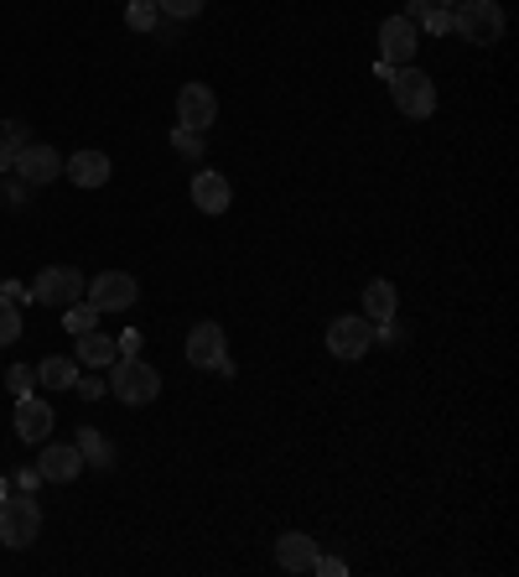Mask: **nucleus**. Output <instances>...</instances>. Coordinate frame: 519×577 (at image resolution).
<instances>
[{"mask_svg": "<svg viewBox=\"0 0 519 577\" xmlns=\"http://www.w3.org/2000/svg\"><path fill=\"white\" fill-rule=\"evenodd\" d=\"M99 308L94 302H89V297H78V302H68V308H63V328H68V334H89V328H99Z\"/></svg>", "mask_w": 519, "mask_h": 577, "instance_id": "obj_21", "label": "nucleus"}, {"mask_svg": "<svg viewBox=\"0 0 519 577\" xmlns=\"http://www.w3.org/2000/svg\"><path fill=\"white\" fill-rule=\"evenodd\" d=\"M203 5H208V0H156V11L172 16V22H192V16H203Z\"/></svg>", "mask_w": 519, "mask_h": 577, "instance_id": "obj_26", "label": "nucleus"}, {"mask_svg": "<svg viewBox=\"0 0 519 577\" xmlns=\"http://www.w3.org/2000/svg\"><path fill=\"white\" fill-rule=\"evenodd\" d=\"M224 354H229V334H224L213 317H203V323L188 334V364L192 369H213Z\"/></svg>", "mask_w": 519, "mask_h": 577, "instance_id": "obj_11", "label": "nucleus"}, {"mask_svg": "<svg viewBox=\"0 0 519 577\" xmlns=\"http://www.w3.org/2000/svg\"><path fill=\"white\" fill-rule=\"evenodd\" d=\"M37 536H42V505H37V494L5 489V500H0V547L22 552Z\"/></svg>", "mask_w": 519, "mask_h": 577, "instance_id": "obj_1", "label": "nucleus"}, {"mask_svg": "<svg viewBox=\"0 0 519 577\" xmlns=\"http://www.w3.org/2000/svg\"><path fill=\"white\" fill-rule=\"evenodd\" d=\"M390 99H395V110H401L405 121H431V115H436V84H431V73L416 68V63H405V68L390 73Z\"/></svg>", "mask_w": 519, "mask_h": 577, "instance_id": "obj_2", "label": "nucleus"}, {"mask_svg": "<svg viewBox=\"0 0 519 577\" xmlns=\"http://www.w3.org/2000/svg\"><path fill=\"white\" fill-rule=\"evenodd\" d=\"M395 308H401V291L390 287L384 276L364 287V317H369V323H384V317H395Z\"/></svg>", "mask_w": 519, "mask_h": 577, "instance_id": "obj_19", "label": "nucleus"}, {"mask_svg": "<svg viewBox=\"0 0 519 577\" xmlns=\"http://www.w3.org/2000/svg\"><path fill=\"white\" fill-rule=\"evenodd\" d=\"M31 141L26 136V125L22 121H5V130H0V172H11V162H16V151Z\"/></svg>", "mask_w": 519, "mask_h": 577, "instance_id": "obj_22", "label": "nucleus"}, {"mask_svg": "<svg viewBox=\"0 0 519 577\" xmlns=\"http://www.w3.org/2000/svg\"><path fill=\"white\" fill-rule=\"evenodd\" d=\"M312 573H322V577H349V562H343V556H322V552H317Z\"/></svg>", "mask_w": 519, "mask_h": 577, "instance_id": "obj_29", "label": "nucleus"}, {"mask_svg": "<svg viewBox=\"0 0 519 577\" xmlns=\"http://www.w3.org/2000/svg\"><path fill=\"white\" fill-rule=\"evenodd\" d=\"M84 276H78V265H48V271H37V281H31V302H42V308H68L84 297Z\"/></svg>", "mask_w": 519, "mask_h": 577, "instance_id": "obj_5", "label": "nucleus"}, {"mask_svg": "<svg viewBox=\"0 0 519 577\" xmlns=\"http://www.w3.org/2000/svg\"><path fill=\"white\" fill-rule=\"evenodd\" d=\"M276 562H281L286 573H312V562H317V541L302 536V530H286L281 541H276Z\"/></svg>", "mask_w": 519, "mask_h": 577, "instance_id": "obj_17", "label": "nucleus"}, {"mask_svg": "<svg viewBox=\"0 0 519 577\" xmlns=\"http://www.w3.org/2000/svg\"><path fill=\"white\" fill-rule=\"evenodd\" d=\"M5 489H11V479H5V474H0V500H5Z\"/></svg>", "mask_w": 519, "mask_h": 577, "instance_id": "obj_36", "label": "nucleus"}, {"mask_svg": "<svg viewBox=\"0 0 519 577\" xmlns=\"http://www.w3.org/2000/svg\"><path fill=\"white\" fill-rule=\"evenodd\" d=\"M5 203H11V209H22V203H26V183H22V177H16V183H5Z\"/></svg>", "mask_w": 519, "mask_h": 577, "instance_id": "obj_34", "label": "nucleus"}, {"mask_svg": "<svg viewBox=\"0 0 519 577\" xmlns=\"http://www.w3.org/2000/svg\"><path fill=\"white\" fill-rule=\"evenodd\" d=\"M192 203H198V214H208V218L229 214V203H235L229 177H224V172H213V167H203L198 177H192Z\"/></svg>", "mask_w": 519, "mask_h": 577, "instance_id": "obj_13", "label": "nucleus"}, {"mask_svg": "<svg viewBox=\"0 0 519 577\" xmlns=\"http://www.w3.org/2000/svg\"><path fill=\"white\" fill-rule=\"evenodd\" d=\"M0 297L16 302V308H26V302H31V287H22V281H0Z\"/></svg>", "mask_w": 519, "mask_h": 577, "instance_id": "obj_33", "label": "nucleus"}, {"mask_svg": "<svg viewBox=\"0 0 519 577\" xmlns=\"http://www.w3.org/2000/svg\"><path fill=\"white\" fill-rule=\"evenodd\" d=\"M115 349H119V360H136V354L145 349V334L141 328H125V334L115 338Z\"/></svg>", "mask_w": 519, "mask_h": 577, "instance_id": "obj_28", "label": "nucleus"}, {"mask_svg": "<svg viewBox=\"0 0 519 577\" xmlns=\"http://www.w3.org/2000/svg\"><path fill=\"white\" fill-rule=\"evenodd\" d=\"M37 474H42V484H73L84 474V453H78L73 442H42Z\"/></svg>", "mask_w": 519, "mask_h": 577, "instance_id": "obj_12", "label": "nucleus"}, {"mask_svg": "<svg viewBox=\"0 0 519 577\" xmlns=\"http://www.w3.org/2000/svg\"><path fill=\"white\" fill-rule=\"evenodd\" d=\"M416 48H421V26L410 22L405 11L379 22V58H384V63L405 68V63H416Z\"/></svg>", "mask_w": 519, "mask_h": 577, "instance_id": "obj_6", "label": "nucleus"}, {"mask_svg": "<svg viewBox=\"0 0 519 577\" xmlns=\"http://www.w3.org/2000/svg\"><path fill=\"white\" fill-rule=\"evenodd\" d=\"M218 121V95H213L208 84H182V95H177V125L182 130H208Z\"/></svg>", "mask_w": 519, "mask_h": 577, "instance_id": "obj_10", "label": "nucleus"}, {"mask_svg": "<svg viewBox=\"0 0 519 577\" xmlns=\"http://www.w3.org/2000/svg\"><path fill=\"white\" fill-rule=\"evenodd\" d=\"M5 385H11V396L22 401V396H31V385H37V369H31V364H11V369H5Z\"/></svg>", "mask_w": 519, "mask_h": 577, "instance_id": "obj_27", "label": "nucleus"}, {"mask_svg": "<svg viewBox=\"0 0 519 577\" xmlns=\"http://www.w3.org/2000/svg\"><path fill=\"white\" fill-rule=\"evenodd\" d=\"M436 5H452V0H436Z\"/></svg>", "mask_w": 519, "mask_h": 577, "instance_id": "obj_37", "label": "nucleus"}, {"mask_svg": "<svg viewBox=\"0 0 519 577\" xmlns=\"http://www.w3.org/2000/svg\"><path fill=\"white\" fill-rule=\"evenodd\" d=\"M375 338H379V343H390V349H395V343H405V328L395 323V317H384V323H375Z\"/></svg>", "mask_w": 519, "mask_h": 577, "instance_id": "obj_30", "label": "nucleus"}, {"mask_svg": "<svg viewBox=\"0 0 519 577\" xmlns=\"http://www.w3.org/2000/svg\"><path fill=\"white\" fill-rule=\"evenodd\" d=\"M110 390H115V401H125V406H145V401H156L162 396V375L151 369V364L136 354V360H115L110 364Z\"/></svg>", "mask_w": 519, "mask_h": 577, "instance_id": "obj_4", "label": "nucleus"}, {"mask_svg": "<svg viewBox=\"0 0 519 577\" xmlns=\"http://www.w3.org/2000/svg\"><path fill=\"white\" fill-rule=\"evenodd\" d=\"M73 390H78L84 401H99V396H104L110 385H104V380H94V375H78V380H73Z\"/></svg>", "mask_w": 519, "mask_h": 577, "instance_id": "obj_31", "label": "nucleus"}, {"mask_svg": "<svg viewBox=\"0 0 519 577\" xmlns=\"http://www.w3.org/2000/svg\"><path fill=\"white\" fill-rule=\"evenodd\" d=\"M452 32L472 48H494V42H504V5L498 0H463L452 11Z\"/></svg>", "mask_w": 519, "mask_h": 577, "instance_id": "obj_3", "label": "nucleus"}, {"mask_svg": "<svg viewBox=\"0 0 519 577\" xmlns=\"http://www.w3.org/2000/svg\"><path fill=\"white\" fill-rule=\"evenodd\" d=\"M125 22H130V32H156V22H162V11H156V0H130Z\"/></svg>", "mask_w": 519, "mask_h": 577, "instance_id": "obj_24", "label": "nucleus"}, {"mask_svg": "<svg viewBox=\"0 0 519 577\" xmlns=\"http://www.w3.org/2000/svg\"><path fill=\"white\" fill-rule=\"evenodd\" d=\"M110 172L115 167L104 151H73V162H63V177H73V188H104Z\"/></svg>", "mask_w": 519, "mask_h": 577, "instance_id": "obj_15", "label": "nucleus"}, {"mask_svg": "<svg viewBox=\"0 0 519 577\" xmlns=\"http://www.w3.org/2000/svg\"><path fill=\"white\" fill-rule=\"evenodd\" d=\"M84 297L94 302L99 313H125V308H136L141 287H136V276H130V271H99L94 281L84 287Z\"/></svg>", "mask_w": 519, "mask_h": 577, "instance_id": "obj_8", "label": "nucleus"}, {"mask_svg": "<svg viewBox=\"0 0 519 577\" xmlns=\"http://www.w3.org/2000/svg\"><path fill=\"white\" fill-rule=\"evenodd\" d=\"M375 343V323L364 313H349V317H332L328 323V354L332 360H364Z\"/></svg>", "mask_w": 519, "mask_h": 577, "instance_id": "obj_7", "label": "nucleus"}, {"mask_svg": "<svg viewBox=\"0 0 519 577\" xmlns=\"http://www.w3.org/2000/svg\"><path fill=\"white\" fill-rule=\"evenodd\" d=\"M73 360L84 364V369H110V364L119 360L115 338L99 334V328H89V334H78V343H73Z\"/></svg>", "mask_w": 519, "mask_h": 577, "instance_id": "obj_16", "label": "nucleus"}, {"mask_svg": "<svg viewBox=\"0 0 519 577\" xmlns=\"http://www.w3.org/2000/svg\"><path fill=\"white\" fill-rule=\"evenodd\" d=\"M73 448L84 453V468H104V474L115 468V442L99 432V427H78V432H73Z\"/></svg>", "mask_w": 519, "mask_h": 577, "instance_id": "obj_18", "label": "nucleus"}, {"mask_svg": "<svg viewBox=\"0 0 519 577\" xmlns=\"http://www.w3.org/2000/svg\"><path fill=\"white\" fill-rule=\"evenodd\" d=\"M11 484H16V489H26V494H37V489H42V474H37V468H16V474H11Z\"/></svg>", "mask_w": 519, "mask_h": 577, "instance_id": "obj_32", "label": "nucleus"}, {"mask_svg": "<svg viewBox=\"0 0 519 577\" xmlns=\"http://www.w3.org/2000/svg\"><path fill=\"white\" fill-rule=\"evenodd\" d=\"M172 151L182 156V162H203V151H208V141H203V130H172Z\"/></svg>", "mask_w": 519, "mask_h": 577, "instance_id": "obj_23", "label": "nucleus"}, {"mask_svg": "<svg viewBox=\"0 0 519 577\" xmlns=\"http://www.w3.org/2000/svg\"><path fill=\"white\" fill-rule=\"evenodd\" d=\"M52 422H58V416H52L48 401H31V396L16 401V437H22V442H37V448H42L52 437Z\"/></svg>", "mask_w": 519, "mask_h": 577, "instance_id": "obj_14", "label": "nucleus"}, {"mask_svg": "<svg viewBox=\"0 0 519 577\" xmlns=\"http://www.w3.org/2000/svg\"><path fill=\"white\" fill-rule=\"evenodd\" d=\"M16 338H22V308L0 297V349H5V343H16Z\"/></svg>", "mask_w": 519, "mask_h": 577, "instance_id": "obj_25", "label": "nucleus"}, {"mask_svg": "<svg viewBox=\"0 0 519 577\" xmlns=\"http://www.w3.org/2000/svg\"><path fill=\"white\" fill-rule=\"evenodd\" d=\"M213 375H218V380H235V375H239V369H235V360H229V354H224V360H218V364H213Z\"/></svg>", "mask_w": 519, "mask_h": 577, "instance_id": "obj_35", "label": "nucleus"}, {"mask_svg": "<svg viewBox=\"0 0 519 577\" xmlns=\"http://www.w3.org/2000/svg\"><path fill=\"white\" fill-rule=\"evenodd\" d=\"M11 172L22 177L26 188H48V183H58V177H63V156H58L52 146H42V141H26L22 151H16Z\"/></svg>", "mask_w": 519, "mask_h": 577, "instance_id": "obj_9", "label": "nucleus"}, {"mask_svg": "<svg viewBox=\"0 0 519 577\" xmlns=\"http://www.w3.org/2000/svg\"><path fill=\"white\" fill-rule=\"evenodd\" d=\"M73 380H78V360L68 354H48L37 364V385H48V390H73Z\"/></svg>", "mask_w": 519, "mask_h": 577, "instance_id": "obj_20", "label": "nucleus"}]
</instances>
